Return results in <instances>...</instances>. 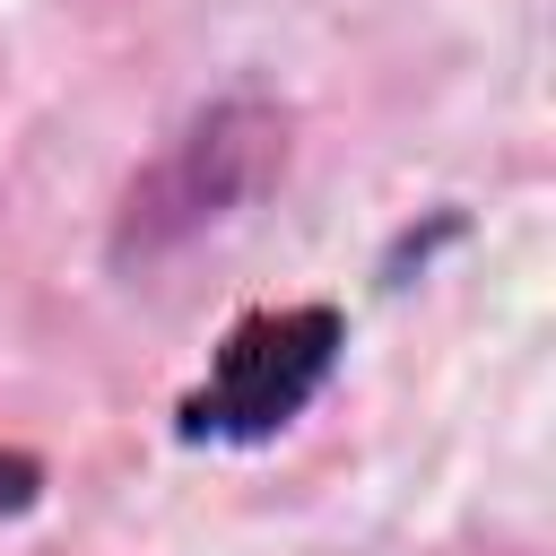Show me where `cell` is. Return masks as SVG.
Returning a JSON list of instances; mask_svg holds the SVG:
<instances>
[{"instance_id": "6da1fadb", "label": "cell", "mask_w": 556, "mask_h": 556, "mask_svg": "<svg viewBox=\"0 0 556 556\" xmlns=\"http://www.w3.org/2000/svg\"><path fill=\"white\" fill-rule=\"evenodd\" d=\"M278 174H287V113L269 96H217V104H200L130 174V191L113 208V261L148 269V261L182 252L191 235H208L235 208H252Z\"/></svg>"}, {"instance_id": "7a4b0ae2", "label": "cell", "mask_w": 556, "mask_h": 556, "mask_svg": "<svg viewBox=\"0 0 556 556\" xmlns=\"http://www.w3.org/2000/svg\"><path fill=\"white\" fill-rule=\"evenodd\" d=\"M348 356V313L339 304H261L243 313L217 348H208V374L174 400V434L200 452H252V443H278L339 374Z\"/></svg>"}, {"instance_id": "3957f363", "label": "cell", "mask_w": 556, "mask_h": 556, "mask_svg": "<svg viewBox=\"0 0 556 556\" xmlns=\"http://www.w3.org/2000/svg\"><path fill=\"white\" fill-rule=\"evenodd\" d=\"M43 486H52V469H43L35 452H17V443H0V521H17V513H35V504H43Z\"/></svg>"}]
</instances>
